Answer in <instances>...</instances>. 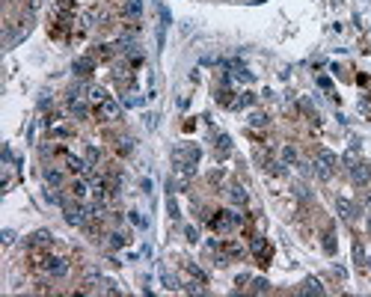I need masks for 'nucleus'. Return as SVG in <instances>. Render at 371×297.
I'll return each mask as SVG.
<instances>
[{
    "label": "nucleus",
    "mask_w": 371,
    "mask_h": 297,
    "mask_svg": "<svg viewBox=\"0 0 371 297\" xmlns=\"http://www.w3.org/2000/svg\"><path fill=\"white\" fill-rule=\"evenodd\" d=\"M336 167H338V157L330 152V149H321L318 157H315V175H318L321 181H330L333 175H336Z\"/></svg>",
    "instance_id": "nucleus-1"
},
{
    "label": "nucleus",
    "mask_w": 371,
    "mask_h": 297,
    "mask_svg": "<svg viewBox=\"0 0 371 297\" xmlns=\"http://www.w3.org/2000/svg\"><path fill=\"white\" fill-rule=\"evenodd\" d=\"M241 223H244V217H241L237 211H217V214L211 217V229H214V232H220V235L235 232Z\"/></svg>",
    "instance_id": "nucleus-2"
},
{
    "label": "nucleus",
    "mask_w": 371,
    "mask_h": 297,
    "mask_svg": "<svg viewBox=\"0 0 371 297\" xmlns=\"http://www.w3.org/2000/svg\"><path fill=\"white\" fill-rule=\"evenodd\" d=\"M63 217H66L68 226H86V220H89V208L77 205V202H63Z\"/></svg>",
    "instance_id": "nucleus-3"
},
{
    "label": "nucleus",
    "mask_w": 371,
    "mask_h": 297,
    "mask_svg": "<svg viewBox=\"0 0 371 297\" xmlns=\"http://www.w3.org/2000/svg\"><path fill=\"white\" fill-rule=\"evenodd\" d=\"M351 178H354L356 187H365L371 181V167L365 164V160H356L354 167H351Z\"/></svg>",
    "instance_id": "nucleus-4"
},
{
    "label": "nucleus",
    "mask_w": 371,
    "mask_h": 297,
    "mask_svg": "<svg viewBox=\"0 0 371 297\" xmlns=\"http://www.w3.org/2000/svg\"><path fill=\"white\" fill-rule=\"evenodd\" d=\"M45 271H48V277L63 280V277H68V262L66 259H45Z\"/></svg>",
    "instance_id": "nucleus-5"
},
{
    "label": "nucleus",
    "mask_w": 371,
    "mask_h": 297,
    "mask_svg": "<svg viewBox=\"0 0 371 297\" xmlns=\"http://www.w3.org/2000/svg\"><path fill=\"white\" fill-rule=\"evenodd\" d=\"M336 208H338V214H341V220H348V223H354L356 217H359V208H356L354 202H348V199H341V196H338V199H336Z\"/></svg>",
    "instance_id": "nucleus-6"
},
{
    "label": "nucleus",
    "mask_w": 371,
    "mask_h": 297,
    "mask_svg": "<svg viewBox=\"0 0 371 297\" xmlns=\"http://www.w3.org/2000/svg\"><path fill=\"white\" fill-rule=\"evenodd\" d=\"M51 241H54L51 232H48V229H39V232H33V235L27 238V247H30V250H39V247H51Z\"/></svg>",
    "instance_id": "nucleus-7"
},
{
    "label": "nucleus",
    "mask_w": 371,
    "mask_h": 297,
    "mask_svg": "<svg viewBox=\"0 0 371 297\" xmlns=\"http://www.w3.org/2000/svg\"><path fill=\"white\" fill-rule=\"evenodd\" d=\"M66 167L71 170V173H77V175H89V173H92L89 160H84V157H77V155H66Z\"/></svg>",
    "instance_id": "nucleus-8"
},
{
    "label": "nucleus",
    "mask_w": 371,
    "mask_h": 297,
    "mask_svg": "<svg viewBox=\"0 0 371 297\" xmlns=\"http://www.w3.org/2000/svg\"><path fill=\"white\" fill-rule=\"evenodd\" d=\"M98 116H101L104 122H113V119H119V104L113 101V98H104L101 104H98Z\"/></svg>",
    "instance_id": "nucleus-9"
},
{
    "label": "nucleus",
    "mask_w": 371,
    "mask_h": 297,
    "mask_svg": "<svg viewBox=\"0 0 371 297\" xmlns=\"http://www.w3.org/2000/svg\"><path fill=\"white\" fill-rule=\"evenodd\" d=\"M122 15L131 21L143 18V0H122Z\"/></svg>",
    "instance_id": "nucleus-10"
},
{
    "label": "nucleus",
    "mask_w": 371,
    "mask_h": 297,
    "mask_svg": "<svg viewBox=\"0 0 371 297\" xmlns=\"http://www.w3.org/2000/svg\"><path fill=\"white\" fill-rule=\"evenodd\" d=\"M45 184H51V187H60L63 181H66V175H63V170H57V167H45Z\"/></svg>",
    "instance_id": "nucleus-11"
},
{
    "label": "nucleus",
    "mask_w": 371,
    "mask_h": 297,
    "mask_svg": "<svg viewBox=\"0 0 371 297\" xmlns=\"http://www.w3.org/2000/svg\"><path fill=\"white\" fill-rule=\"evenodd\" d=\"M92 69H95V63H92L89 57H81V60H74V63H71V71H74V74H81V77H86Z\"/></svg>",
    "instance_id": "nucleus-12"
},
{
    "label": "nucleus",
    "mask_w": 371,
    "mask_h": 297,
    "mask_svg": "<svg viewBox=\"0 0 371 297\" xmlns=\"http://www.w3.org/2000/svg\"><path fill=\"white\" fill-rule=\"evenodd\" d=\"M229 199H232V202H235V205H247V199H250V196H247V191H244V187H241V184H229Z\"/></svg>",
    "instance_id": "nucleus-13"
},
{
    "label": "nucleus",
    "mask_w": 371,
    "mask_h": 297,
    "mask_svg": "<svg viewBox=\"0 0 371 297\" xmlns=\"http://www.w3.org/2000/svg\"><path fill=\"white\" fill-rule=\"evenodd\" d=\"M86 98H89L92 104H101L104 98H107V92H104L98 84H89V87H86Z\"/></svg>",
    "instance_id": "nucleus-14"
},
{
    "label": "nucleus",
    "mask_w": 371,
    "mask_h": 297,
    "mask_svg": "<svg viewBox=\"0 0 371 297\" xmlns=\"http://www.w3.org/2000/svg\"><path fill=\"white\" fill-rule=\"evenodd\" d=\"M300 294H324V285H321L318 280H312V277H309V280L300 285Z\"/></svg>",
    "instance_id": "nucleus-15"
},
{
    "label": "nucleus",
    "mask_w": 371,
    "mask_h": 297,
    "mask_svg": "<svg viewBox=\"0 0 371 297\" xmlns=\"http://www.w3.org/2000/svg\"><path fill=\"white\" fill-rule=\"evenodd\" d=\"M68 113L74 116V119H89V107L84 101H74V104H68Z\"/></svg>",
    "instance_id": "nucleus-16"
},
{
    "label": "nucleus",
    "mask_w": 371,
    "mask_h": 297,
    "mask_svg": "<svg viewBox=\"0 0 371 297\" xmlns=\"http://www.w3.org/2000/svg\"><path fill=\"white\" fill-rule=\"evenodd\" d=\"M324 253H327V256H336V235H333L330 229L324 232Z\"/></svg>",
    "instance_id": "nucleus-17"
},
{
    "label": "nucleus",
    "mask_w": 371,
    "mask_h": 297,
    "mask_svg": "<svg viewBox=\"0 0 371 297\" xmlns=\"http://www.w3.org/2000/svg\"><path fill=\"white\" fill-rule=\"evenodd\" d=\"M71 193H74V199H84L86 193H89V187H86L84 178H74V181H71Z\"/></svg>",
    "instance_id": "nucleus-18"
},
{
    "label": "nucleus",
    "mask_w": 371,
    "mask_h": 297,
    "mask_svg": "<svg viewBox=\"0 0 371 297\" xmlns=\"http://www.w3.org/2000/svg\"><path fill=\"white\" fill-rule=\"evenodd\" d=\"M116 149H119V155H131V152H134V140H131V137H119Z\"/></svg>",
    "instance_id": "nucleus-19"
},
{
    "label": "nucleus",
    "mask_w": 371,
    "mask_h": 297,
    "mask_svg": "<svg viewBox=\"0 0 371 297\" xmlns=\"http://www.w3.org/2000/svg\"><path fill=\"white\" fill-rule=\"evenodd\" d=\"M232 152V140H229V134H220L217 137V155H229Z\"/></svg>",
    "instance_id": "nucleus-20"
},
{
    "label": "nucleus",
    "mask_w": 371,
    "mask_h": 297,
    "mask_svg": "<svg viewBox=\"0 0 371 297\" xmlns=\"http://www.w3.org/2000/svg\"><path fill=\"white\" fill-rule=\"evenodd\" d=\"M279 157H282V164H285V167H291V164H297V149H294V146H285Z\"/></svg>",
    "instance_id": "nucleus-21"
},
{
    "label": "nucleus",
    "mask_w": 371,
    "mask_h": 297,
    "mask_svg": "<svg viewBox=\"0 0 371 297\" xmlns=\"http://www.w3.org/2000/svg\"><path fill=\"white\" fill-rule=\"evenodd\" d=\"M253 294H268L270 291V282L264 280V277H258V280H253V288H250Z\"/></svg>",
    "instance_id": "nucleus-22"
},
{
    "label": "nucleus",
    "mask_w": 371,
    "mask_h": 297,
    "mask_svg": "<svg viewBox=\"0 0 371 297\" xmlns=\"http://www.w3.org/2000/svg\"><path fill=\"white\" fill-rule=\"evenodd\" d=\"M86 160H89V167H95V164L101 160V149H98V146H89V149H86Z\"/></svg>",
    "instance_id": "nucleus-23"
},
{
    "label": "nucleus",
    "mask_w": 371,
    "mask_h": 297,
    "mask_svg": "<svg viewBox=\"0 0 371 297\" xmlns=\"http://www.w3.org/2000/svg\"><path fill=\"white\" fill-rule=\"evenodd\" d=\"M125 244H128V238H125L122 232H110V247H113V250H119V247H125Z\"/></svg>",
    "instance_id": "nucleus-24"
},
{
    "label": "nucleus",
    "mask_w": 371,
    "mask_h": 297,
    "mask_svg": "<svg viewBox=\"0 0 371 297\" xmlns=\"http://www.w3.org/2000/svg\"><path fill=\"white\" fill-rule=\"evenodd\" d=\"M268 116H264V113H253V116H250V125H253V128H268Z\"/></svg>",
    "instance_id": "nucleus-25"
},
{
    "label": "nucleus",
    "mask_w": 371,
    "mask_h": 297,
    "mask_svg": "<svg viewBox=\"0 0 371 297\" xmlns=\"http://www.w3.org/2000/svg\"><path fill=\"white\" fill-rule=\"evenodd\" d=\"M104 294H122L119 282H116V280H104Z\"/></svg>",
    "instance_id": "nucleus-26"
},
{
    "label": "nucleus",
    "mask_w": 371,
    "mask_h": 297,
    "mask_svg": "<svg viewBox=\"0 0 371 297\" xmlns=\"http://www.w3.org/2000/svg\"><path fill=\"white\" fill-rule=\"evenodd\" d=\"M167 211H169V217H172V220H178V217H181V214H178V205H175V199H172V196L167 199Z\"/></svg>",
    "instance_id": "nucleus-27"
},
{
    "label": "nucleus",
    "mask_w": 371,
    "mask_h": 297,
    "mask_svg": "<svg viewBox=\"0 0 371 297\" xmlns=\"http://www.w3.org/2000/svg\"><path fill=\"white\" fill-rule=\"evenodd\" d=\"M161 280H164V285H167V288H178L175 277H172V274H167V271H161Z\"/></svg>",
    "instance_id": "nucleus-28"
},
{
    "label": "nucleus",
    "mask_w": 371,
    "mask_h": 297,
    "mask_svg": "<svg viewBox=\"0 0 371 297\" xmlns=\"http://www.w3.org/2000/svg\"><path fill=\"white\" fill-rule=\"evenodd\" d=\"M184 238L190 241V244H196V241H199V232H196L193 226H184Z\"/></svg>",
    "instance_id": "nucleus-29"
},
{
    "label": "nucleus",
    "mask_w": 371,
    "mask_h": 297,
    "mask_svg": "<svg viewBox=\"0 0 371 297\" xmlns=\"http://www.w3.org/2000/svg\"><path fill=\"white\" fill-rule=\"evenodd\" d=\"M187 271H190V274H193V277H196L199 282H205V274L199 271V267H196V264H187Z\"/></svg>",
    "instance_id": "nucleus-30"
},
{
    "label": "nucleus",
    "mask_w": 371,
    "mask_h": 297,
    "mask_svg": "<svg viewBox=\"0 0 371 297\" xmlns=\"http://www.w3.org/2000/svg\"><path fill=\"white\" fill-rule=\"evenodd\" d=\"M15 241V232L12 229H3V244H12Z\"/></svg>",
    "instance_id": "nucleus-31"
},
{
    "label": "nucleus",
    "mask_w": 371,
    "mask_h": 297,
    "mask_svg": "<svg viewBox=\"0 0 371 297\" xmlns=\"http://www.w3.org/2000/svg\"><path fill=\"white\" fill-rule=\"evenodd\" d=\"M362 256H365V253H362V247L354 244V259H356V264H362Z\"/></svg>",
    "instance_id": "nucleus-32"
},
{
    "label": "nucleus",
    "mask_w": 371,
    "mask_h": 297,
    "mask_svg": "<svg viewBox=\"0 0 371 297\" xmlns=\"http://www.w3.org/2000/svg\"><path fill=\"white\" fill-rule=\"evenodd\" d=\"M39 107H51V92H42V98H39Z\"/></svg>",
    "instance_id": "nucleus-33"
},
{
    "label": "nucleus",
    "mask_w": 371,
    "mask_h": 297,
    "mask_svg": "<svg viewBox=\"0 0 371 297\" xmlns=\"http://www.w3.org/2000/svg\"><path fill=\"white\" fill-rule=\"evenodd\" d=\"M131 223H134V226H146V220H143L137 211H131Z\"/></svg>",
    "instance_id": "nucleus-34"
},
{
    "label": "nucleus",
    "mask_w": 371,
    "mask_h": 297,
    "mask_svg": "<svg viewBox=\"0 0 371 297\" xmlns=\"http://www.w3.org/2000/svg\"><path fill=\"white\" fill-rule=\"evenodd\" d=\"M247 282H250V274H241V277H237V280H235V285H237V288H244Z\"/></svg>",
    "instance_id": "nucleus-35"
},
{
    "label": "nucleus",
    "mask_w": 371,
    "mask_h": 297,
    "mask_svg": "<svg viewBox=\"0 0 371 297\" xmlns=\"http://www.w3.org/2000/svg\"><path fill=\"white\" fill-rule=\"evenodd\" d=\"M294 191H297V196H300V199H309V191H306L303 184H297V187H294Z\"/></svg>",
    "instance_id": "nucleus-36"
},
{
    "label": "nucleus",
    "mask_w": 371,
    "mask_h": 297,
    "mask_svg": "<svg viewBox=\"0 0 371 297\" xmlns=\"http://www.w3.org/2000/svg\"><path fill=\"white\" fill-rule=\"evenodd\" d=\"M39 6H42V0H27V9H30V12H36Z\"/></svg>",
    "instance_id": "nucleus-37"
},
{
    "label": "nucleus",
    "mask_w": 371,
    "mask_h": 297,
    "mask_svg": "<svg viewBox=\"0 0 371 297\" xmlns=\"http://www.w3.org/2000/svg\"><path fill=\"white\" fill-rule=\"evenodd\" d=\"M365 208L371 211V193H365Z\"/></svg>",
    "instance_id": "nucleus-38"
},
{
    "label": "nucleus",
    "mask_w": 371,
    "mask_h": 297,
    "mask_svg": "<svg viewBox=\"0 0 371 297\" xmlns=\"http://www.w3.org/2000/svg\"><path fill=\"white\" fill-rule=\"evenodd\" d=\"M368 232H371V217H368Z\"/></svg>",
    "instance_id": "nucleus-39"
}]
</instances>
